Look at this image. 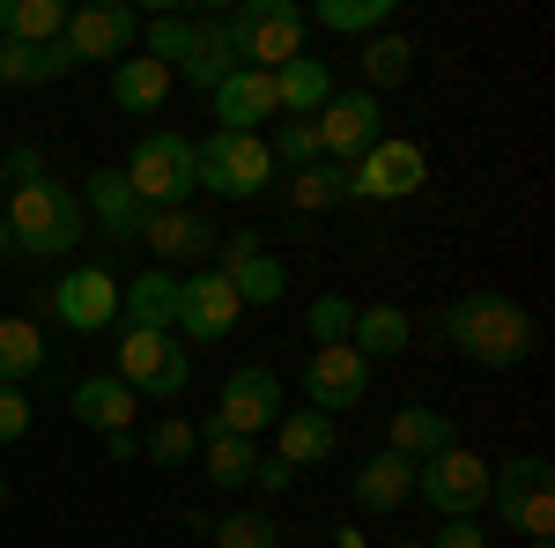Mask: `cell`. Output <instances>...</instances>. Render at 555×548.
<instances>
[{"label":"cell","instance_id":"6da1fadb","mask_svg":"<svg viewBox=\"0 0 555 548\" xmlns=\"http://www.w3.org/2000/svg\"><path fill=\"white\" fill-rule=\"evenodd\" d=\"M429 327L452 341L460 356H474L481 371H518L533 356V311L512 304V296H496V290H474L460 304H444Z\"/></svg>","mask_w":555,"mask_h":548},{"label":"cell","instance_id":"7a4b0ae2","mask_svg":"<svg viewBox=\"0 0 555 548\" xmlns=\"http://www.w3.org/2000/svg\"><path fill=\"white\" fill-rule=\"evenodd\" d=\"M0 215H8L15 253H30V259H67L89 238L82 193H75V186H60V178H44V186H15V201H8Z\"/></svg>","mask_w":555,"mask_h":548},{"label":"cell","instance_id":"3957f363","mask_svg":"<svg viewBox=\"0 0 555 548\" xmlns=\"http://www.w3.org/2000/svg\"><path fill=\"white\" fill-rule=\"evenodd\" d=\"M119 170H127L141 208H193V193H201L193 186V133H171V127L141 133Z\"/></svg>","mask_w":555,"mask_h":548},{"label":"cell","instance_id":"277c9868","mask_svg":"<svg viewBox=\"0 0 555 548\" xmlns=\"http://www.w3.org/2000/svg\"><path fill=\"white\" fill-rule=\"evenodd\" d=\"M274 178V156L259 133H222L215 127L208 141H193V186L215 193V201H259Z\"/></svg>","mask_w":555,"mask_h":548},{"label":"cell","instance_id":"5b68a950","mask_svg":"<svg viewBox=\"0 0 555 548\" xmlns=\"http://www.w3.org/2000/svg\"><path fill=\"white\" fill-rule=\"evenodd\" d=\"M222 30H230V44H237V67H259V75H274L282 60H297L304 52V8H289V0H245V8H230L222 15Z\"/></svg>","mask_w":555,"mask_h":548},{"label":"cell","instance_id":"8992f818","mask_svg":"<svg viewBox=\"0 0 555 548\" xmlns=\"http://www.w3.org/2000/svg\"><path fill=\"white\" fill-rule=\"evenodd\" d=\"M112 379L127 385L133 400H178L193 385V356H185L178 334H119Z\"/></svg>","mask_w":555,"mask_h":548},{"label":"cell","instance_id":"52a82bcc","mask_svg":"<svg viewBox=\"0 0 555 548\" xmlns=\"http://www.w3.org/2000/svg\"><path fill=\"white\" fill-rule=\"evenodd\" d=\"M415 497H423L437 519H474V511L489 505V460L467 453V445H452V453H437V460L415 467Z\"/></svg>","mask_w":555,"mask_h":548},{"label":"cell","instance_id":"ba28073f","mask_svg":"<svg viewBox=\"0 0 555 548\" xmlns=\"http://www.w3.org/2000/svg\"><path fill=\"white\" fill-rule=\"evenodd\" d=\"M237 319H245V304H237V290H230V275L201 267V275H185V282H178V319H171V334L185 341V348L230 341V334H237Z\"/></svg>","mask_w":555,"mask_h":548},{"label":"cell","instance_id":"9c48e42d","mask_svg":"<svg viewBox=\"0 0 555 548\" xmlns=\"http://www.w3.org/2000/svg\"><path fill=\"white\" fill-rule=\"evenodd\" d=\"M282 408H289L282 371H267V364H237V371L222 379L215 422H222V430H237V437H267V430L282 422Z\"/></svg>","mask_w":555,"mask_h":548},{"label":"cell","instance_id":"30bf717a","mask_svg":"<svg viewBox=\"0 0 555 548\" xmlns=\"http://www.w3.org/2000/svg\"><path fill=\"white\" fill-rule=\"evenodd\" d=\"M423 178H429L423 141H371L348 164V201H408V193H423Z\"/></svg>","mask_w":555,"mask_h":548},{"label":"cell","instance_id":"8fae6325","mask_svg":"<svg viewBox=\"0 0 555 548\" xmlns=\"http://www.w3.org/2000/svg\"><path fill=\"white\" fill-rule=\"evenodd\" d=\"M52 319L67 327V334H104V327H119V275L112 267H67L60 282H52Z\"/></svg>","mask_w":555,"mask_h":548},{"label":"cell","instance_id":"7c38bea8","mask_svg":"<svg viewBox=\"0 0 555 548\" xmlns=\"http://www.w3.org/2000/svg\"><path fill=\"white\" fill-rule=\"evenodd\" d=\"M378 119H385V112H378V97H371V89H334V97H326V112L311 119L319 156H326V164H356L371 141H385Z\"/></svg>","mask_w":555,"mask_h":548},{"label":"cell","instance_id":"4fadbf2b","mask_svg":"<svg viewBox=\"0 0 555 548\" xmlns=\"http://www.w3.org/2000/svg\"><path fill=\"white\" fill-rule=\"evenodd\" d=\"M133 44H141V15H133L127 0H82V8H67V52L75 60H133Z\"/></svg>","mask_w":555,"mask_h":548},{"label":"cell","instance_id":"5bb4252c","mask_svg":"<svg viewBox=\"0 0 555 548\" xmlns=\"http://www.w3.org/2000/svg\"><path fill=\"white\" fill-rule=\"evenodd\" d=\"M363 393H371V364L356 348H311V364H304V408L348 416V408H363Z\"/></svg>","mask_w":555,"mask_h":548},{"label":"cell","instance_id":"9a60e30c","mask_svg":"<svg viewBox=\"0 0 555 548\" xmlns=\"http://www.w3.org/2000/svg\"><path fill=\"white\" fill-rule=\"evenodd\" d=\"M215 215H201V208H149V222H141V245L156 253V267H208L215 259Z\"/></svg>","mask_w":555,"mask_h":548},{"label":"cell","instance_id":"2e32d148","mask_svg":"<svg viewBox=\"0 0 555 548\" xmlns=\"http://www.w3.org/2000/svg\"><path fill=\"white\" fill-rule=\"evenodd\" d=\"M82 215H96V230H104L112 245H141V222H149V208L133 201V186H127V170H119V164L89 170V186H82Z\"/></svg>","mask_w":555,"mask_h":548},{"label":"cell","instance_id":"e0dca14e","mask_svg":"<svg viewBox=\"0 0 555 548\" xmlns=\"http://www.w3.org/2000/svg\"><path fill=\"white\" fill-rule=\"evenodd\" d=\"M208 104H215V119H222V133H259L267 119H282L274 112V75H259V67H237L230 82H215Z\"/></svg>","mask_w":555,"mask_h":548},{"label":"cell","instance_id":"ac0fdd59","mask_svg":"<svg viewBox=\"0 0 555 548\" xmlns=\"http://www.w3.org/2000/svg\"><path fill=\"white\" fill-rule=\"evenodd\" d=\"M119 319H127V334H171V319H178V275L171 267H149V275L119 282Z\"/></svg>","mask_w":555,"mask_h":548},{"label":"cell","instance_id":"d6986e66","mask_svg":"<svg viewBox=\"0 0 555 548\" xmlns=\"http://www.w3.org/2000/svg\"><path fill=\"white\" fill-rule=\"evenodd\" d=\"M356 511H371V519H392L400 505H415V460H400V453H371V460L356 467Z\"/></svg>","mask_w":555,"mask_h":548},{"label":"cell","instance_id":"ffe728a7","mask_svg":"<svg viewBox=\"0 0 555 548\" xmlns=\"http://www.w3.org/2000/svg\"><path fill=\"white\" fill-rule=\"evenodd\" d=\"M326 97H334V67H326V60L297 52V60L274 67V112H282V119H304V127H311V119L326 112Z\"/></svg>","mask_w":555,"mask_h":548},{"label":"cell","instance_id":"44dd1931","mask_svg":"<svg viewBox=\"0 0 555 548\" xmlns=\"http://www.w3.org/2000/svg\"><path fill=\"white\" fill-rule=\"evenodd\" d=\"M67 408H75V422H82V430H96V437L133 430V416H141V400H133V393L112 379V371H89V379H75Z\"/></svg>","mask_w":555,"mask_h":548},{"label":"cell","instance_id":"7402d4cb","mask_svg":"<svg viewBox=\"0 0 555 548\" xmlns=\"http://www.w3.org/2000/svg\"><path fill=\"white\" fill-rule=\"evenodd\" d=\"M334 445H341V430H334V416H319V408H282V422H274V460H289L297 474L304 467H326Z\"/></svg>","mask_w":555,"mask_h":548},{"label":"cell","instance_id":"603a6c76","mask_svg":"<svg viewBox=\"0 0 555 548\" xmlns=\"http://www.w3.org/2000/svg\"><path fill=\"white\" fill-rule=\"evenodd\" d=\"M541 489H555V467L541 460V453H518V460L489 467V505H496V519H504V526H518V511L533 505Z\"/></svg>","mask_w":555,"mask_h":548},{"label":"cell","instance_id":"cb8c5ba5","mask_svg":"<svg viewBox=\"0 0 555 548\" xmlns=\"http://www.w3.org/2000/svg\"><path fill=\"white\" fill-rule=\"evenodd\" d=\"M82 60L67 52V38H52V44H8L0 38V82H15V89H38V82H67Z\"/></svg>","mask_w":555,"mask_h":548},{"label":"cell","instance_id":"d4e9b609","mask_svg":"<svg viewBox=\"0 0 555 548\" xmlns=\"http://www.w3.org/2000/svg\"><path fill=\"white\" fill-rule=\"evenodd\" d=\"M201 467L215 474V489H245L259 467V437H237V430H222V422H201Z\"/></svg>","mask_w":555,"mask_h":548},{"label":"cell","instance_id":"484cf974","mask_svg":"<svg viewBox=\"0 0 555 548\" xmlns=\"http://www.w3.org/2000/svg\"><path fill=\"white\" fill-rule=\"evenodd\" d=\"M452 445H460V430H452V416H437V408H423V400H415V408H400V416H392V445H385V453H400V460H437V453H452Z\"/></svg>","mask_w":555,"mask_h":548},{"label":"cell","instance_id":"4316f807","mask_svg":"<svg viewBox=\"0 0 555 548\" xmlns=\"http://www.w3.org/2000/svg\"><path fill=\"white\" fill-rule=\"evenodd\" d=\"M237 75V44H230V30H222V15H201V38H193V52H185V67H178L171 82H193L201 97H208L215 82H230Z\"/></svg>","mask_w":555,"mask_h":548},{"label":"cell","instance_id":"83f0119b","mask_svg":"<svg viewBox=\"0 0 555 548\" xmlns=\"http://www.w3.org/2000/svg\"><path fill=\"white\" fill-rule=\"evenodd\" d=\"M164 97H171V67H156L149 52L112 67V104H119V112H133V119H156V112H164Z\"/></svg>","mask_w":555,"mask_h":548},{"label":"cell","instance_id":"f1b7e54d","mask_svg":"<svg viewBox=\"0 0 555 548\" xmlns=\"http://www.w3.org/2000/svg\"><path fill=\"white\" fill-rule=\"evenodd\" d=\"M408 334H415V319H408L400 304H356V334H348V348H356L363 364H378V356H400Z\"/></svg>","mask_w":555,"mask_h":548},{"label":"cell","instance_id":"f546056e","mask_svg":"<svg viewBox=\"0 0 555 548\" xmlns=\"http://www.w3.org/2000/svg\"><path fill=\"white\" fill-rule=\"evenodd\" d=\"M0 38L8 44L67 38V0H0Z\"/></svg>","mask_w":555,"mask_h":548},{"label":"cell","instance_id":"4dcf8cb0","mask_svg":"<svg viewBox=\"0 0 555 548\" xmlns=\"http://www.w3.org/2000/svg\"><path fill=\"white\" fill-rule=\"evenodd\" d=\"M356 67H363V89H371V97H378V89H400L415 75V44L400 38V30H378V38H363Z\"/></svg>","mask_w":555,"mask_h":548},{"label":"cell","instance_id":"1f68e13d","mask_svg":"<svg viewBox=\"0 0 555 548\" xmlns=\"http://www.w3.org/2000/svg\"><path fill=\"white\" fill-rule=\"evenodd\" d=\"M304 23H319L334 38H378V30H392V0H319Z\"/></svg>","mask_w":555,"mask_h":548},{"label":"cell","instance_id":"d6a6232c","mask_svg":"<svg viewBox=\"0 0 555 548\" xmlns=\"http://www.w3.org/2000/svg\"><path fill=\"white\" fill-rule=\"evenodd\" d=\"M44 334H38V319H0V385H23V379H38L44 371Z\"/></svg>","mask_w":555,"mask_h":548},{"label":"cell","instance_id":"836d02e7","mask_svg":"<svg viewBox=\"0 0 555 548\" xmlns=\"http://www.w3.org/2000/svg\"><path fill=\"white\" fill-rule=\"evenodd\" d=\"M230 275V290H237V304L253 311V304H282L289 296V267L274 253H253V259H237V267H222Z\"/></svg>","mask_w":555,"mask_h":548},{"label":"cell","instance_id":"e575fe53","mask_svg":"<svg viewBox=\"0 0 555 548\" xmlns=\"http://www.w3.org/2000/svg\"><path fill=\"white\" fill-rule=\"evenodd\" d=\"M141 38H149V60L178 75V67H185V52H193V38H201V15L164 8V15H149V23H141Z\"/></svg>","mask_w":555,"mask_h":548},{"label":"cell","instance_id":"d590c367","mask_svg":"<svg viewBox=\"0 0 555 548\" xmlns=\"http://www.w3.org/2000/svg\"><path fill=\"white\" fill-rule=\"evenodd\" d=\"M304 334H311V348H348V334H356V296H341V290L311 296Z\"/></svg>","mask_w":555,"mask_h":548},{"label":"cell","instance_id":"8d00e7d4","mask_svg":"<svg viewBox=\"0 0 555 548\" xmlns=\"http://www.w3.org/2000/svg\"><path fill=\"white\" fill-rule=\"evenodd\" d=\"M193 453H201V430H193V422L156 416L149 430H141V460H156V467H185Z\"/></svg>","mask_w":555,"mask_h":548},{"label":"cell","instance_id":"74e56055","mask_svg":"<svg viewBox=\"0 0 555 548\" xmlns=\"http://www.w3.org/2000/svg\"><path fill=\"white\" fill-rule=\"evenodd\" d=\"M289 201H297L304 215H319V208H341V201H348V170L319 156L311 170H297V178H289Z\"/></svg>","mask_w":555,"mask_h":548},{"label":"cell","instance_id":"f35d334b","mask_svg":"<svg viewBox=\"0 0 555 548\" xmlns=\"http://www.w3.org/2000/svg\"><path fill=\"white\" fill-rule=\"evenodd\" d=\"M215 548H282V526H274V511H222L208 526Z\"/></svg>","mask_w":555,"mask_h":548},{"label":"cell","instance_id":"ab89813d","mask_svg":"<svg viewBox=\"0 0 555 548\" xmlns=\"http://www.w3.org/2000/svg\"><path fill=\"white\" fill-rule=\"evenodd\" d=\"M267 156H274V170H311L319 164V133L304 127V119H274V141H267Z\"/></svg>","mask_w":555,"mask_h":548},{"label":"cell","instance_id":"60d3db41","mask_svg":"<svg viewBox=\"0 0 555 548\" xmlns=\"http://www.w3.org/2000/svg\"><path fill=\"white\" fill-rule=\"evenodd\" d=\"M30 437V400L23 385H0V445H23Z\"/></svg>","mask_w":555,"mask_h":548},{"label":"cell","instance_id":"b9f144b4","mask_svg":"<svg viewBox=\"0 0 555 548\" xmlns=\"http://www.w3.org/2000/svg\"><path fill=\"white\" fill-rule=\"evenodd\" d=\"M0 170H8L15 186H44V178H52V170H44V149H30V141H23V149H8Z\"/></svg>","mask_w":555,"mask_h":548},{"label":"cell","instance_id":"7bdbcfd3","mask_svg":"<svg viewBox=\"0 0 555 548\" xmlns=\"http://www.w3.org/2000/svg\"><path fill=\"white\" fill-rule=\"evenodd\" d=\"M512 534H526V541H548V534H555V489H541L533 505L518 511V526H512Z\"/></svg>","mask_w":555,"mask_h":548},{"label":"cell","instance_id":"ee69618b","mask_svg":"<svg viewBox=\"0 0 555 548\" xmlns=\"http://www.w3.org/2000/svg\"><path fill=\"white\" fill-rule=\"evenodd\" d=\"M289 482H297V467L274 460V453H259V467H253V489H259V497H282Z\"/></svg>","mask_w":555,"mask_h":548},{"label":"cell","instance_id":"f6af8a7d","mask_svg":"<svg viewBox=\"0 0 555 548\" xmlns=\"http://www.w3.org/2000/svg\"><path fill=\"white\" fill-rule=\"evenodd\" d=\"M429 548H489V534H481L474 519H444V526H437V541H429Z\"/></svg>","mask_w":555,"mask_h":548},{"label":"cell","instance_id":"bcb514c9","mask_svg":"<svg viewBox=\"0 0 555 548\" xmlns=\"http://www.w3.org/2000/svg\"><path fill=\"white\" fill-rule=\"evenodd\" d=\"M104 453H112V460H141V430H112Z\"/></svg>","mask_w":555,"mask_h":548},{"label":"cell","instance_id":"7dc6e473","mask_svg":"<svg viewBox=\"0 0 555 548\" xmlns=\"http://www.w3.org/2000/svg\"><path fill=\"white\" fill-rule=\"evenodd\" d=\"M8 253H15V238H8V215H0V259H8Z\"/></svg>","mask_w":555,"mask_h":548},{"label":"cell","instance_id":"c3c4849f","mask_svg":"<svg viewBox=\"0 0 555 548\" xmlns=\"http://www.w3.org/2000/svg\"><path fill=\"white\" fill-rule=\"evenodd\" d=\"M526 548H555V534H548V541H526Z\"/></svg>","mask_w":555,"mask_h":548},{"label":"cell","instance_id":"681fc988","mask_svg":"<svg viewBox=\"0 0 555 548\" xmlns=\"http://www.w3.org/2000/svg\"><path fill=\"white\" fill-rule=\"evenodd\" d=\"M0 505H8V474H0Z\"/></svg>","mask_w":555,"mask_h":548},{"label":"cell","instance_id":"f907efd6","mask_svg":"<svg viewBox=\"0 0 555 548\" xmlns=\"http://www.w3.org/2000/svg\"><path fill=\"white\" fill-rule=\"evenodd\" d=\"M392 548H415V541H392Z\"/></svg>","mask_w":555,"mask_h":548},{"label":"cell","instance_id":"816d5d0a","mask_svg":"<svg viewBox=\"0 0 555 548\" xmlns=\"http://www.w3.org/2000/svg\"><path fill=\"white\" fill-rule=\"evenodd\" d=\"M0 186H8V170H0Z\"/></svg>","mask_w":555,"mask_h":548}]
</instances>
